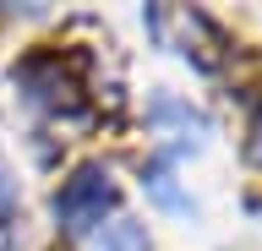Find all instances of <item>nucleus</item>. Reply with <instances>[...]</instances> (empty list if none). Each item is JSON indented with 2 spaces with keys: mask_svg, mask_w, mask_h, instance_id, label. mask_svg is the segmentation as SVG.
<instances>
[{
  "mask_svg": "<svg viewBox=\"0 0 262 251\" xmlns=\"http://www.w3.org/2000/svg\"><path fill=\"white\" fill-rule=\"evenodd\" d=\"M11 197H16V186L6 180V169H0V208H6V202H11Z\"/></svg>",
  "mask_w": 262,
  "mask_h": 251,
  "instance_id": "2",
  "label": "nucleus"
},
{
  "mask_svg": "<svg viewBox=\"0 0 262 251\" xmlns=\"http://www.w3.org/2000/svg\"><path fill=\"white\" fill-rule=\"evenodd\" d=\"M104 202H110V175L88 169V175H77V180L66 186L60 197H55V213H60L71 230H88V224L104 213Z\"/></svg>",
  "mask_w": 262,
  "mask_h": 251,
  "instance_id": "1",
  "label": "nucleus"
}]
</instances>
